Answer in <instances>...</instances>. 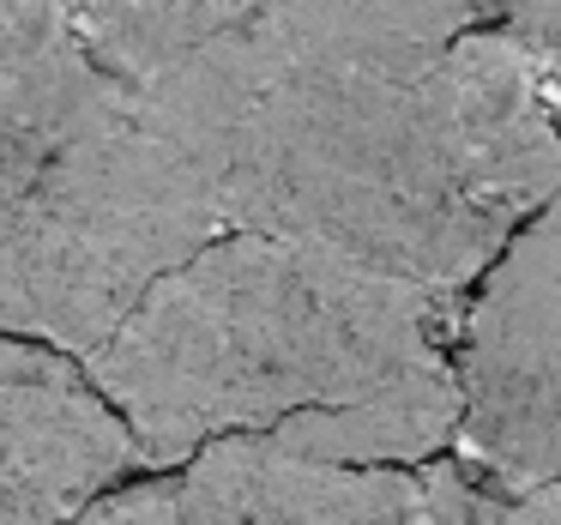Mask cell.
Masks as SVG:
<instances>
[{
  "instance_id": "12",
  "label": "cell",
  "mask_w": 561,
  "mask_h": 525,
  "mask_svg": "<svg viewBox=\"0 0 561 525\" xmlns=\"http://www.w3.org/2000/svg\"><path fill=\"white\" fill-rule=\"evenodd\" d=\"M549 489V495H556V507H561V477H556V483H543Z\"/></svg>"
},
{
  "instance_id": "7",
  "label": "cell",
  "mask_w": 561,
  "mask_h": 525,
  "mask_svg": "<svg viewBox=\"0 0 561 525\" xmlns=\"http://www.w3.org/2000/svg\"><path fill=\"white\" fill-rule=\"evenodd\" d=\"M110 91L115 79L73 37L61 0H0V218Z\"/></svg>"
},
{
  "instance_id": "3",
  "label": "cell",
  "mask_w": 561,
  "mask_h": 525,
  "mask_svg": "<svg viewBox=\"0 0 561 525\" xmlns=\"http://www.w3.org/2000/svg\"><path fill=\"white\" fill-rule=\"evenodd\" d=\"M224 236L211 158L146 85H115L0 218V332L91 363L170 272Z\"/></svg>"
},
{
  "instance_id": "1",
  "label": "cell",
  "mask_w": 561,
  "mask_h": 525,
  "mask_svg": "<svg viewBox=\"0 0 561 525\" xmlns=\"http://www.w3.org/2000/svg\"><path fill=\"white\" fill-rule=\"evenodd\" d=\"M170 79L218 151L230 236L465 303L561 194V127L501 31L375 61H284L211 31Z\"/></svg>"
},
{
  "instance_id": "9",
  "label": "cell",
  "mask_w": 561,
  "mask_h": 525,
  "mask_svg": "<svg viewBox=\"0 0 561 525\" xmlns=\"http://www.w3.org/2000/svg\"><path fill=\"white\" fill-rule=\"evenodd\" d=\"M495 31L519 55V67L531 79L537 103L549 110V122L561 127V0H513Z\"/></svg>"
},
{
  "instance_id": "5",
  "label": "cell",
  "mask_w": 561,
  "mask_h": 525,
  "mask_svg": "<svg viewBox=\"0 0 561 525\" xmlns=\"http://www.w3.org/2000/svg\"><path fill=\"white\" fill-rule=\"evenodd\" d=\"M175 495L182 525H471L483 489L459 459L327 465L236 435L187 459Z\"/></svg>"
},
{
  "instance_id": "11",
  "label": "cell",
  "mask_w": 561,
  "mask_h": 525,
  "mask_svg": "<svg viewBox=\"0 0 561 525\" xmlns=\"http://www.w3.org/2000/svg\"><path fill=\"white\" fill-rule=\"evenodd\" d=\"M416 13H428L447 37H465V31H477L483 19H501L513 7V0H411Z\"/></svg>"
},
{
  "instance_id": "8",
  "label": "cell",
  "mask_w": 561,
  "mask_h": 525,
  "mask_svg": "<svg viewBox=\"0 0 561 525\" xmlns=\"http://www.w3.org/2000/svg\"><path fill=\"white\" fill-rule=\"evenodd\" d=\"M61 13L115 85H139L211 37V0H61Z\"/></svg>"
},
{
  "instance_id": "4",
  "label": "cell",
  "mask_w": 561,
  "mask_h": 525,
  "mask_svg": "<svg viewBox=\"0 0 561 525\" xmlns=\"http://www.w3.org/2000/svg\"><path fill=\"white\" fill-rule=\"evenodd\" d=\"M465 477L519 501L561 477V194L495 254L453 344Z\"/></svg>"
},
{
  "instance_id": "2",
  "label": "cell",
  "mask_w": 561,
  "mask_h": 525,
  "mask_svg": "<svg viewBox=\"0 0 561 525\" xmlns=\"http://www.w3.org/2000/svg\"><path fill=\"white\" fill-rule=\"evenodd\" d=\"M459 296L236 230L79 368L158 471L236 435L327 465H428L459 429Z\"/></svg>"
},
{
  "instance_id": "10",
  "label": "cell",
  "mask_w": 561,
  "mask_h": 525,
  "mask_svg": "<svg viewBox=\"0 0 561 525\" xmlns=\"http://www.w3.org/2000/svg\"><path fill=\"white\" fill-rule=\"evenodd\" d=\"M67 525H182V495H175L170 477L134 483V489H110V495H98Z\"/></svg>"
},
{
  "instance_id": "6",
  "label": "cell",
  "mask_w": 561,
  "mask_h": 525,
  "mask_svg": "<svg viewBox=\"0 0 561 525\" xmlns=\"http://www.w3.org/2000/svg\"><path fill=\"white\" fill-rule=\"evenodd\" d=\"M139 465L73 356L0 332V525H67Z\"/></svg>"
}]
</instances>
